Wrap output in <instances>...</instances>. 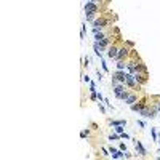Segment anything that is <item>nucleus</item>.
<instances>
[{
    "label": "nucleus",
    "instance_id": "aec40b11",
    "mask_svg": "<svg viewBox=\"0 0 160 160\" xmlns=\"http://www.w3.org/2000/svg\"><path fill=\"white\" fill-rule=\"evenodd\" d=\"M120 138H125V139H128V138H130V136H128L127 133H122V134H120Z\"/></svg>",
    "mask_w": 160,
    "mask_h": 160
},
{
    "label": "nucleus",
    "instance_id": "a211bd4d",
    "mask_svg": "<svg viewBox=\"0 0 160 160\" xmlns=\"http://www.w3.org/2000/svg\"><path fill=\"white\" fill-rule=\"evenodd\" d=\"M101 151H103V154H104V155H109V151L106 149V147H103V149H101Z\"/></svg>",
    "mask_w": 160,
    "mask_h": 160
},
{
    "label": "nucleus",
    "instance_id": "4be33fe9",
    "mask_svg": "<svg viewBox=\"0 0 160 160\" xmlns=\"http://www.w3.org/2000/svg\"><path fill=\"white\" fill-rule=\"evenodd\" d=\"M83 80H85L86 83H90V78H88V75H83Z\"/></svg>",
    "mask_w": 160,
    "mask_h": 160
},
{
    "label": "nucleus",
    "instance_id": "423d86ee",
    "mask_svg": "<svg viewBox=\"0 0 160 160\" xmlns=\"http://www.w3.org/2000/svg\"><path fill=\"white\" fill-rule=\"evenodd\" d=\"M128 53H130V51H128V48H127V47H122V48H119V55H117V58H115V59L123 61V59H125V58L128 56Z\"/></svg>",
    "mask_w": 160,
    "mask_h": 160
},
{
    "label": "nucleus",
    "instance_id": "f257e3e1",
    "mask_svg": "<svg viewBox=\"0 0 160 160\" xmlns=\"http://www.w3.org/2000/svg\"><path fill=\"white\" fill-rule=\"evenodd\" d=\"M83 8H85V15H96L98 11H99V7L95 2H86Z\"/></svg>",
    "mask_w": 160,
    "mask_h": 160
},
{
    "label": "nucleus",
    "instance_id": "f3484780",
    "mask_svg": "<svg viewBox=\"0 0 160 160\" xmlns=\"http://www.w3.org/2000/svg\"><path fill=\"white\" fill-rule=\"evenodd\" d=\"M88 134H90V131H88V130H83L82 133H80V136H82V138H85V136H88Z\"/></svg>",
    "mask_w": 160,
    "mask_h": 160
},
{
    "label": "nucleus",
    "instance_id": "1a4fd4ad",
    "mask_svg": "<svg viewBox=\"0 0 160 160\" xmlns=\"http://www.w3.org/2000/svg\"><path fill=\"white\" fill-rule=\"evenodd\" d=\"M117 55H119V47H117V45H112L107 51V56L109 58H117Z\"/></svg>",
    "mask_w": 160,
    "mask_h": 160
},
{
    "label": "nucleus",
    "instance_id": "7ed1b4c3",
    "mask_svg": "<svg viewBox=\"0 0 160 160\" xmlns=\"http://www.w3.org/2000/svg\"><path fill=\"white\" fill-rule=\"evenodd\" d=\"M155 111L157 109H151L149 106H146L139 114H141L142 117H146V119H154V117H155Z\"/></svg>",
    "mask_w": 160,
    "mask_h": 160
},
{
    "label": "nucleus",
    "instance_id": "ddd939ff",
    "mask_svg": "<svg viewBox=\"0 0 160 160\" xmlns=\"http://www.w3.org/2000/svg\"><path fill=\"white\" fill-rule=\"evenodd\" d=\"M125 67H127V64L123 63V61H119V63H117V69H119V71H123Z\"/></svg>",
    "mask_w": 160,
    "mask_h": 160
},
{
    "label": "nucleus",
    "instance_id": "9b49d317",
    "mask_svg": "<svg viewBox=\"0 0 160 160\" xmlns=\"http://www.w3.org/2000/svg\"><path fill=\"white\" fill-rule=\"evenodd\" d=\"M134 146H136V151L139 152V155H142V157H144L146 154H147V152H146V149L142 147V144H141L139 141H134Z\"/></svg>",
    "mask_w": 160,
    "mask_h": 160
},
{
    "label": "nucleus",
    "instance_id": "39448f33",
    "mask_svg": "<svg viewBox=\"0 0 160 160\" xmlns=\"http://www.w3.org/2000/svg\"><path fill=\"white\" fill-rule=\"evenodd\" d=\"M125 83H127L128 86H131V88H136V86H138V82H136V78H134V75H130V74H127V78H125Z\"/></svg>",
    "mask_w": 160,
    "mask_h": 160
},
{
    "label": "nucleus",
    "instance_id": "20e7f679",
    "mask_svg": "<svg viewBox=\"0 0 160 160\" xmlns=\"http://www.w3.org/2000/svg\"><path fill=\"white\" fill-rule=\"evenodd\" d=\"M107 24H109L107 18H98V19H95V21H93V26L96 27V29H99V30L103 29L104 26H107Z\"/></svg>",
    "mask_w": 160,
    "mask_h": 160
},
{
    "label": "nucleus",
    "instance_id": "393cba45",
    "mask_svg": "<svg viewBox=\"0 0 160 160\" xmlns=\"http://www.w3.org/2000/svg\"><path fill=\"white\" fill-rule=\"evenodd\" d=\"M159 142H160V141H159Z\"/></svg>",
    "mask_w": 160,
    "mask_h": 160
},
{
    "label": "nucleus",
    "instance_id": "6e6552de",
    "mask_svg": "<svg viewBox=\"0 0 160 160\" xmlns=\"http://www.w3.org/2000/svg\"><path fill=\"white\" fill-rule=\"evenodd\" d=\"M136 99H138V95H130V93H127V96H125V103H127V104H134V103H136Z\"/></svg>",
    "mask_w": 160,
    "mask_h": 160
},
{
    "label": "nucleus",
    "instance_id": "0eeeda50",
    "mask_svg": "<svg viewBox=\"0 0 160 160\" xmlns=\"http://www.w3.org/2000/svg\"><path fill=\"white\" fill-rule=\"evenodd\" d=\"M146 106H147V103H146V101H139L138 104H131V109H133L134 112H141Z\"/></svg>",
    "mask_w": 160,
    "mask_h": 160
},
{
    "label": "nucleus",
    "instance_id": "dca6fc26",
    "mask_svg": "<svg viewBox=\"0 0 160 160\" xmlns=\"http://www.w3.org/2000/svg\"><path fill=\"white\" fill-rule=\"evenodd\" d=\"M155 109H157V112H159V115H160V98H157V103H155Z\"/></svg>",
    "mask_w": 160,
    "mask_h": 160
},
{
    "label": "nucleus",
    "instance_id": "6ab92c4d",
    "mask_svg": "<svg viewBox=\"0 0 160 160\" xmlns=\"http://www.w3.org/2000/svg\"><path fill=\"white\" fill-rule=\"evenodd\" d=\"M151 133H152V138H154V139H157V133H155V130H151Z\"/></svg>",
    "mask_w": 160,
    "mask_h": 160
},
{
    "label": "nucleus",
    "instance_id": "b1692460",
    "mask_svg": "<svg viewBox=\"0 0 160 160\" xmlns=\"http://www.w3.org/2000/svg\"><path fill=\"white\" fill-rule=\"evenodd\" d=\"M86 2H98V0H86Z\"/></svg>",
    "mask_w": 160,
    "mask_h": 160
},
{
    "label": "nucleus",
    "instance_id": "5701e85b",
    "mask_svg": "<svg viewBox=\"0 0 160 160\" xmlns=\"http://www.w3.org/2000/svg\"><path fill=\"white\" fill-rule=\"evenodd\" d=\"M109 152H111V154H115V152H117V149H114V147H111V149H109Z\"/></svg>",
    "mask_w": 160,
    "mask_h": 160
},
{
    "label": "nucleus",
    "instance_id": "f8f14e48",
    "mask_svg": "<svg viewBox=\"0 0 160 160\" xmlns=\"http://www.w3.org/2000/svg\"><path fill=\"white\" fill-rule=\"evenodd\" d=\"M112 125H114V127H117V125H125V123H127V120H112Z\"/></svg>",
    "mask_w": 160,
    "mask_h": 160
},
{
    "label": "nucleus",
    "instance_id": "f03ea898",
    "mask_svg": "<svg viewBox=\"0 0 160 160\" xmlns=\"http://www.w3.org/2000/svg\"><path fill=\"white\" fill-rule=\"evenodd\" d=\"M125 78H127V74H125V72H122V71L115 72V74L112 75V85H117L119 82L125 83Z\"/></svg>",
    "mask_w": 160,
    "mask_h": 160
},
{
    "label": "nucleus",
    "instance_id": "9d476101",
    "mask_svg": "<svg viewBox=\"0 0 160 160\" xmlns=\"http://www.w3.org/2000/svg\"><path fill=\"white\" fill-rule=\"evenodd\" d=\"M123 91H125V86H123V85H119V83L114 85V93H115V96L119 98V99H120V96H122Z\"/></svg>",
    "mask_w": 160,
    "mask_h": 160
},
{
    "label": "nucleus",
    "instance_id": "4468645a",
    "mask_svg": "<svg viewBox=\"0 0 160 160\" xmlns=\"http://www.w3.org/2000/svg\"><path fill=\"white\" fill-rule=\"evenodd\" d=\"M119 138H120V134H119V133L111 134V136H109V139H111V141H115V139H119Z\"/></svg>",
    "mask_w": 160,
    "mask_h": 160
},
{
    "label": "nucleus",
    "instance_id": "2eb2a0df",
    "mask_svg": "<svg viewBox=\"0 0 160 160\" xmlns=\"http://www.w3.org/2000/svg\"><path fill=\"white\" fill-rule=\"evenodd\" d=\"M115 131H117L119 134H122V133H123V125H117V127H115Z\"/></svg>",
    "mask_w": 160,
    "mask_h": 160
},
{
    "label": "nucleus",
    "instance_id": "412c9836",
    "mask_svg": "<svg viewBox=\"0 0 160 160\" xmlns=\"http://www.w3.org/2000/svg\"><path fill=\"white\" fill-rule=\"evenodd\" d=\"M101 64H103V69H104V71H106V72H107V64H106V63H104V61H103V63H101Z\"/></svg>",
    "mask_w": 160,
    "mask_h": 160
}]
</instances>
